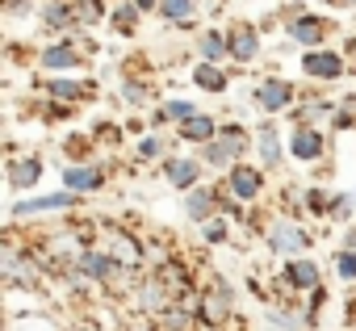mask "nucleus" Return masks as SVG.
Wrapping results in <instances>:
<instances>
[{
	"mask_svg": "<svg viewBox=\"0 0 356 331\" xmlns=\"http://www.w3.org/2000/svg\"><path fill=\"white\" fill-rule=\"evenodd\" d=\"M138 17H143L138 5H134V0H126V5L113 9V30H118V34H134V30H138Z\"/></svg>",
	"mask_w": 356,
	"mask_h": 331,
	"instance_id": "27",
	"label": "nucleus"
},
{
	"mask_svg": "<svg viewBox=\"0 0 356 331\" xmlns=\"http://www.w3.org/2000/svg\"><path fill=\"white\" fill-rule=\"evenodd\" d=\"M285 285L298 289V293H302V289H310V293L323 289V285H318V264H314V260H285Z\"/></svg>",
	"mask_w": 356,
	"mask_h": 331,
	"instance_id": "16",
	"label": "nucleus"
},
{
	"mask_svg": "<svg viewBox=\"0 0 356 331\" xmlns=\"http://www.w3.org/2000/svg\"><path fill=\"white\" fill-rule=\"evenodd\" d=\"M227 193L235 202H256L264 193V172L252 168V163H235V168L227 172Z\"/></svg>",
	"mask_w": 356,
	"mask_h": 331,
	"instance_id": "5",
	"label": "nucleus"
},
{
	"mask_svg": "<svg viewBox=\"0 0 356 331\" xmlns=\"http://www.w3.org/2000/svg\"><path fill=\"white\" fill-rule=\"evenodd\" d=\"M159 17L176 22V26H193V0H159Z\"/></svg>",
	"mask_w": 356,
	"mask_h": 331,
	"instance_id": "25",
	"label": "nucleus"
},
{
	"mask_svg": "<svg viewBox=\"0 0 356 331\" xmlns=\"http://www.w3.org/2000/svg\"><path fill=\"white\" fill-rule=\"evenodd\" d=\"M327 5H331V9H352L356 0H327Z\"/></svg>",
	"mask_w": 356,
	"mask_h": 331,
	"instance_id": "38",
	"label": "nucleus"
},
{
	"mask_svg": "<svg viewBox=\"0 0 356 331\" xmlns=\"http://www.w3.org/2000/svg\"><path fill=\"white\" fill-rule=\"evenodd\" d=\"M268 252H277V256H302L306 248H310V235H306V227L302 223H293V218H277L273 227H268Z\"/></svg>",
	"mask_w": 356,
	"mask_h": 331,
	"instance_id": "3",
	"label": "nucleus"
},
{
	"mask_svg": "<svg viewBox=\"0 0 356 331\" xmlns=\"http://www.w3.org/2000/svg\"><path fill=\"white\" fill-rule=\"evenodd\" d=\"M193 84H197L202 92H214V97H222L231 80H227V72H222V67H214V63H197V67H193Z\"/></svg>",
	"mask_w": 356,
	"mask_h": 331,
	"instance_id": "22",
	"label": "nucleus"
},
{
	"mask_svg": "<svg viewBox=\"0 0 356 331\" xmlns=\"http://www.w3.org/2000/svg\"><path fill=\"white\" fill-rule=\"evenodd\" d=\"M38 177H42V159H38V155H17V159H9V185H13V189H30V185H38Z\"/></svg>",
	"mask_w": 356,
	"mask_h": 331,
	"instance_id": "18",
	"label": "nucleus"
},
{
	"mask_svg": "<svg viewBox=\"0 0 356 331\" xmlns=\"http://www.w3.org/2000/svg\"><path fill=\"white\" fill-rule=\"evenodd\" d=\"M189 118H197V105L193 101H163L159 105V122H189Z\"/></svg>",
	"mask_w": 356,
	"mask_h": 331,
	"instance_id": "26",
	"label": "nucleus"
},
{
	"mask_svg": "<svg viewBox=\"0 0 356 331\" xmlns=\"http://www.w3.org/2000/svg\"><path fill=\"white\" fill-rule=\"evenodd\" d=\"M155 155H168V143L151 134V138H143V143H138V159H155Z\"/></svg>",
	"mask_w": 356,
	"mask_h": 331,
	"instance_id": "33",
	"label": "nucleus"
},
{
	"mask_svg": "<svg viewBox=\"0 0 356 331\" xmlns=\"http://www.w3.org/2000/svg\"><path fill=\"white\" fill-rule=\"evenodd\" d=\"M331 197H335V193H327V189H306V193H302V206L314 210V214H331Z\"/></svg>",
	"mask_w": 356,
	"mask_h": 331,
	"instance_id": "30",
	"label": "nucleus"
},
{
	"mask_svg": "<svg viewBox=\"0 0 356 331\" xmlns=\"http://www.w3.org/2000/svg\"><path fill=\"white\" fill-rule=\"evenodd\" d=\"M55 101H80V97H88V88L80 84V80H51V88H47Z\"/></svg>",
	"mask_w": 356,
	"mask_h": 331,
	"instance_id": "28",
	"label": "nucleus"
},
{
	"mask_svg": "<svg viewBox=\"0 0 356 331\" xmlns=\"http://www.w3.org/2000/svg\"><path fill=\"white\" fill-rule=\"evenodd\" d=\"M163 181L172 185V189H197V181H202V159H189V155H168V163H163Z\"/></svg>",
	"mask_w": 356,
	"mask_h": 331,
	"instance_id": "9",
	"label": "nucleus"
},
{
	"mask_svg": "<svg viewBox=\"0 0 356 331\" xmlns=\"http://www.w3.org/2000/svg\"><path fill=\"white\" fill-rule=\"evenodd\" d=\"M214 210H218V189H189L185 193V214L193 218V223H210L214 218Z\"/></svg>",
	"mask_w": 356,
	"mask_h": 331,
	"instance_id": "15",
	"label": "nucleus"
},
{
	"mask_svg": "<svg viewBox=\"0 0 356 331\" xmlns=\"http://www.w3.org/2000/svg\"><path fill=\"white\" fill-rule=\"evenodd\" d=\"M218 130H222V126H218L210 113H197V118H189L185 126H176V134H181L185 143H202V147H206V143H214V138H218Z\"/></svg>",
	"mask_w": 356,
	"mask_h": 331,
	"instance_id": "19",
	"label": "nucleus"
},
{
	"mask_svg": "<svg viewBox=\"0 0 356 331\" xmlns=\"http://www.w3.org/2000/svg\"><path fill=\"white\" fill-rule=\"evenodd\" d=\"M335 273L343 281H356V252H335Z\"/></svg>",
	"mask_w": 356,
	"mask_h": 331,
	"instance_id": "32",
	"label": "nucleus"
},
{
	"mask_svg": "<svg viewBox=\"0 0 356 331\" xmlns=\"http://www.w3.org/2000/svg\"><path fill=\"white\" fill-rule=\"evenodd\" d=\"M76 202H80V193L63 189V193H47V197H26V202H17V206H13V214H17V218H30V214H51V210H67V206H76Z\"/></svg>",
	"mask_w": 356,
	"mask_h": 331,
	"instance_id": "12",
	"label": "nucleus"
},
{
	"mask_svg": "<svg viewBox=\"0 0 356 331\" xmlns=\"http://www.w3.org/2000/svg\"><path fill=\"white\" fill-rule=\"evenodd\" d=\"M348 210H352V197L348 193H335L331 197V218H348Z\"/></svg>",
	"mask_w": 356,
	"mask_h": 331,
	"instance_id": "35",
	"label": "nucleus"
},
{
	"mask_svg": "<svg viewBox=\"0 0 356 331\" xmlns=\"http://www.w3.org/2000/svg\"><path fill=\"white\" fill-rule=\"evenodd\" d=\"M243 147H248V134H243L239 126H222L218 138L202 147V163H210V168H227V172H231V168H235V159L243 155Z\"/></svg>",
	"mask_w": 356,
	"mask_h": 331,
	"instance_id": "2",
	"label": "nucleus"
},
{
	"mask_svg": "<svg viewBox=\"0 0 356 331\" xmlns=\"http://www.w3.org/2000/svg\"><path fill=\"white\" fill-rule=\"evenodd\" d=\"M138 5V13H147V9H159V0H134Z\"/></svg>",
	"mask_w": 356,
	"mask_h": 331,
	"instance_id": "37",
	"label": "nucleus"
},
{
	"mask_svg": "<svg viewBox=\"0 0 356 331\" xmlns=\"http://www.w3.org/2000/svg\"><path fill=\"white\" fill-rule=\"evenodd\" d=\"M343 59H352V63H348V67H352V72H356V34H352V38H348V42H343Z\"/></svg>",
	"mask_w": 356,
	"mask_h": 331,
	"instance_id": "36",
	"label": "nucleus"
},
{
	"mask_svg": "<svg viewBox=\"0 0 356 331\" xmlns=\"http://www.w3.org/2000/svg\"><path fill=\"white\" fill-rule=\"evenodd\" d=\"M42 22H47V30H67V26H76V13H72L67 0H47Z\"/></svg>",
	"mask_w": 356,
	"mask_h": 331,
	"instance_id": "24",
	"label": "nucleus"
},
{
	"mask_svg": "<svg viewBox=\"0 0 356 331\" xmlns=\"http://www.w3.org/2000/svg\"><path fill=\"white\" fill-rule=\"evenodd\" d=\"M101 0H76L72 13H76V26H101Z\"/></svg>",
	"mask_w": 356,
	"mask_h": 331,
	"instance_id": "29",
	"label": "nucleus"
},
{
	"mask_svg": "<svg viewBox=\"0 0 356 331\" xmlns=\"http://www.w3.org/2000/svg\"><path fill=\"white\" fill-rule=\"evenodd\" d=\"M327 22L323 17H314V13H298L293 22H289V38L293 42H302V47H310V51H318V42L327 38Z\"/></svg>",
	"mask_w": 356,
	"mask_h": 331,
	"instance_id": "13",
	"label": "nucleus"
},
{
	"mask_svg": "<svg viewBox=\"0 0 356 331\" xmlns=\"http://www.w3.org/2000/svg\"><path fill=\"white\" fill-rule=\"evenodd\" d=\"M256 151H260V159L268 163V168H277V163H281V138H277V126H260V130H256Z\"/></svg>",
	"mask_w": 356,
	"mask_h": 331,
	"instance_id": "23",
	"label": "nucleus"
},
{
	"mask_svg": "<svg viewBox=\"0 0 356 331\" xmlns=\"http://www.w3.org/2000/svg\"><path fill=\"white\" fill-rule=\"evenodd\" d=\"M293 97H298V92H293L285 80H277V76L256 84V105H260V109H268V113H281V109H289V105H293Z\"/></svg>",
	"mask_w": 356,
	"mask_h": 331,
	"instance_id": "11",
	"label": "nucleus"
},
{
	"mask_svg": "<svg viewBox=\"0 0 356 331\" xmlns=\"http://www.w3.org/2000/svg\"><path fill=\"white\" fill-rule=\"evenodd\" d=\"M101 185H105L101 168H88V163H72V168H63V189H72V193H97Z\"/></svg>",
	"mask_w": 356,
	"mask_h": 331,
	"instance_id": "14",
	"label": "nucleus"
},
{
	"mask_svg": "<svg viewBox=\"0 0 356 331\" xmlns=\"http://www.w3.org/2000/svg\"><path fill=\"white\" fill-rule=\"evenodd\" d=\"M323 151H327V138H323L318 126H293V134H289V155H293L298 163H314V159H323Z\"/></svg>",
	"mask_w": 356,
	"mask_h": 331,
	"instance_id": "7",
	"label": "nucleus"
},
{
	"mask_svg": "<svg viewBox=\"0 0 356 331\" xmlns=\"http://www.w3.org/2000/svg\"><path fill=\"white\" fill-rule=\"evenodd\" d=\"M38 63H42V67H51V72H72V67H80L84 59H80V51H76L72 42H59V47H47Z\"/></svg>",
	"mask_w": 356,
	"mask_h": 331,
	"instance_id": "20",
	"label": "nucleus"
},
{
	"mask_svg": "<svg viewBox=\"0 0 356 331\" xmlns=\"http://www.w3.org/2000/svg\"><path fill=\"white\" fill-rule=\"evenodd\" d=\"M231 318H235V289L222 277H214L210 289H202V327L222 331V327H231Z\"/></svg>",
	"mask_w": 356,
	"mask_h": 331,
	"instance_id": "1",
	"label": "nucleus"
},
{
	"mask_svg": "<svg viewBox=\"0 0 356 331\" xmlns=\"http://www.w3.org/2000/svg\"><path fill=\"white\" fill-rule=\"evenodd\" d=\"M197 55H202V63H222V59H231V47H227V34H218V30H206L202 38H197Z\"/></svg>",
	"mask_w": 356,
	"mask_h": 331,
	"instance_id": "21",
	"label": "nucleus"
},
{
	"mask_svg": "<svg viewBox=\"0 0 356 331\" xmlns=\"http://www.w3.org/2000/svg\"><path fill=\"white\" fill-rule=\"evenodd\" d=\"M268 327L273 331H310L314 327V314H302V310H293V306H268Z\"/></svg>",
	"mask_w": 356,
	"mask_h": 331,
	"instance_id": "17",
	"label": "nucleus"
},
{
	"mask_svg": "<svg viewBox=\"0 0 356 331\" xmlns=\"http://www.w3.org/2000/svg\"><path fill=\"white\" fill-rule=\"evenodd\" d=\"M227 47H231V59L235 63H256L260 59V34L252 22H235L227 30Z\"/></svg>",
	"mask_w": 356,
	"mask_h": 331,
	"instance_id": "6",
	"label": "nucleus"
},
{
	"mask_svg": "<svg viewBox=\"0 0 356 331\" xmlns=\"http://www.w3.org/2000/svg\"><path fill=\"white\" fill-rule=\"evenodd\" d=\"M202 239H206V243H222V239H227V223H222V218H210V223L202 227Z\"/></svg>",
	"mask_w": 356,
	"mask_h": 331,
	"instance_id": "34",
	"label": "nucleus"
},
{
	"mask_svg": "<svg viewBox=\"0 0 356 331\" xmlns=\"http://www.w3.org/2000/svg\"><path fill=\"white\" fill-rule=\"evenodd\" d=\"M76 273H84V281H113V277H122V264H118L105 248H88V252L80 256Z\"/></svg>",
	"mask_w": 356,
	"mask_h": 331,
	"instance_id": "10",
	"label": "nucleus"
},
{
	"mask_svg": "<svg viewBox=\"0 0 356 331\" xmlns=\"http://www.w3.org/2000/svg\"><path fill=\"white\" fill-rule=\"evenodd\" d=\"M298 63H302V72H306L310 80H339V76L348 72L343 51H323V47H318V51H306Z\"/></svg>",
	"mask_w": 356,
	"mask_h": 331,
	"instance_id": "4",
	"label": "nucleus"
},
{
	"mask_svg": "<svg viewBox=\"0 0 356 331\" xmlns=\"http://www.w3.org/2000/svg\"><path fill=\"white\" fill-rule=\"evenodd\" d=\"M352 197H356V193H352Z\"/></svg>",
	"mask_w": 356,
	"mask_h": 331,
	"instance_id": "39",
	"label": "nucleus"
},
{
	"mask_svg": "<svg viewBox=\"0 0 356 331\" xmlns=\"http://www.w3.org/2000/svg\"><path fill=\"white\" fill-rule=\"evenodd\" d=\"M105 252L122 264V268H138L143 260H147V248L130 235V231H122V227H113L109 231V243H105Z\"/></svg>",
	"mask_w": 356,
	"mask_h": 331,
	"instance_id": "8",
	"label": "nucleus"
},
{
	"mask_svg": "<svg viewBox=\"0 0 356 331\" xmlns=\"http://www.w3.org/2000/svg\"><path fill=\"white\" fill-rule=\"evenodd\" d=\"M122 101L138 109V105H147V101H151V92H147V84H143V80H126V84H122Z\"/></svg>",
	"mask_w": 356,
	"mask_h": 331,
	"instance_id": "31",
	"label": "nucleus"
}]
</instances>
